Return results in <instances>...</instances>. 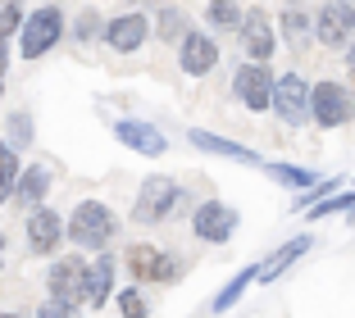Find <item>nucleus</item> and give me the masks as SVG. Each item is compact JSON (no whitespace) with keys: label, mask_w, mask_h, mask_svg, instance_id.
<instances>
[{"label":"nucleus","mask_w":355,"mask_h":318,"mask_svg":"<svg viewBox=\"0 0 355 318\" xmlns=\"http://www.w3.org/2000/svg\"><path fill=\"white\" fill-rule=\"evenodd\" d=\"M114 232H119V214L105 205V200H83V205L69 214V227H64V236H69L73 246L101 250V255H105V246L114 241Z\"/></svg>","instance_id":"f257e3e1"},{"label":"nucleus","mask_w":355,"mask_h":318,"mask_svg":"<svg viewBox=\"0 0 355 318\" xmlns=\"http://www.w3.org/2000/svg\"><path fill=\"white\" fill-rule=\"evenodd\" d=\"M182 205V186L173 182V177H146L141 182V191H137V200H132V218L141 227H155V223H164L173 209Z\"/></svg>","instance_id":"f03ea898"},{"label":"nucleus","mask_w":355,"mask_h":318,"mask_svg":"<svg viewBox=\"0 0 355 318\" xmlns=\"http://www.w3.org/2000/svg\"><path fill=\"white\" fill-rule=\"evenodd\" d=\"M60 37H64V10H60V5H42V10H32L28 19H23L19 46H23L28 60H42Z\"/></svg>","instance_id":"7ed1b4c3"},{"label":"nucleus","mask_w":355,"mask_h":318,"mask_svg":"<svg viewBox=\"0 0 355 318\" xmlns=\"http://www.w3.org/2000/svg\"><path fill=\"white\" fill-rule=\"evenodd\" d=\"M123 268L137 277V282H178V277H182V259L164 255V250L146 246V241H137V246H128V255H123Z\"/></svg>","instance_id":"20e7f679"},{"label":"nucleus","mask_w":355,"mask_h":318,"mask_svg":"<svg viewBox=\"0 0 355 318\" xmlns=\"http://www.w3.org/2000/svg\"><path fill=\"white\" fill-rule=\"evenodd\" d=\"M355 114V96L342 82H314L310 87V118L319 127H342Z\"/></svg>","instance_id":"39448f33"},{"label":"nucleus","mask_w":355,"mask_h":318,"mask_svg":"<svg viewBox=\"0 0 355 318\" xmlns=\"http://www.w3.org/2000/svg\"><path fill=\"white\" fill-rule=\"evenodd\" d=\"M273 114H278L287 127H301L310 118V82L301 73H282L273 78Z\"/></svg>","instance_id":"423d86ee"},{"label":"nucleus","mask_w":355,"mask_h":318,"mask_svg":"<svg viewBox=\"0 0 355 318\" xmlns=\"http://www.w3.org/2000/svg\"><path fill=\"white\" fill-rule=\"evenodd\" d=\"M232 91H237V100L246 105L251 114H260V109H273V73L264 69V64H241L237 69V78H232Z\"/></svg>","instance_id":"0eeeda50"},{"label":"nucleus","mask_w":355,"mask_h":318,"mask_svg":"<svg viewBox=\"0 0 355 318\" xmlns=\"http://www.w3.org/2000/svg\"><path fill=\"white\" fill-rule=\"evenodd\" d=\"M314 37H319L324 46L355 42V5L351 0H328L324 10L314 14Z\"/></svg>","instance_id":"6e6552de"},{"label":"nucleus","mask_w":355,"mask_h":318,"mask_svg":"<svg viewBox=\"0 0 355 318\" xmlns=\"http://www.w3.org/2000/svg\"><path fill=\"white\" fill-rule=\"evenodd\" d=\"M83 282H87V259L69 255V259H55L51 268H46V287H51V300H60V305H73L83 300Z\"/></svg>","instance_id":"1a4fd4ad"},{"label":"nucleus","mask_w":355,"mask_h":318,"mask_svg":"<svg viewBox=\"0 0 355 318\" xmlns=\"http://www.w3.org/2000/svg\"><path fill=\"white\" fill-rule=\"evenodd\" d=\"M191 232L200 236V241H228L232 232H237V209L223 205V200H205V205H196V214H191Z\"/></svg>","instance_id":"9d476101"},{"label":"nucleus","mask_w":355,"mask_h":318,"mask_svg":"<svg viewBox=\"0 0 355 318\" xmlns=\"http://www.w3.org/2000/svg\"><path fill=\"white\" fill-rule=\"evenodd\" d=\"M114 136L128 145V150L146 154V159H159V154L168 150L164 132H159L155 123H141V118H114Z\"/></svg>","instance_id":"9b49d317"},{"label":"nucleus","mask_w":355,"mask_h":318,"mask_svg":"<svg viewBox=\"0 0 355 318\" xmlns=\"http://www.w3.org/2000/svg\"><path fill=\"white\" fill-rule=\"evenodd\" d=\"M64 241V218L55 209H32L28 214V255H55Z\"/></svg>","instance_id":"f8f14e48"},{"label":"nucleus","mask_w":355,"mask_h":318,"mask_svg":"<svg viewBox=\"0 0 355 318\" xmlns=\"http://www.w3.org/2000/svg\"><path fill=\"white\" fill-rule=\"evenodd\" d=\"M241 46H246V55H251V64H264L273 51H278V42H273V28H269V14L264 10H251L241 14Z\"/></svg>","instance_id":"ddd939ff"},{"label":"nucleus","mask_w":355,"mask_h":318,"mask_svg":"<svg viewBox=\"0 0 355 318\" xmlns=\"http://www.w3.org/2000/svg\"><path fill=\"white\" fill-rule=\"evenodd\" d=\"M146 14H114V19L105 23V42H110V51H141V42H146Z\"/></svg>","instance_id":"4468645a"},{"label":"nucleus","mask_w":355,"mask_h":318,"mask_svg":"<svg viewBox=\"0 0 355 318\" xmlns=\"http://www.w3.org/2000/svg\"><path fill=\"white\" fill-rule=\"evenodd\" d=\"M178 64H182V73H191V78H205V73L219 64V46L209 42L205 32H187V42L178 46Z\"/></svg>","instance_id":"2eb2a0df"},{"label":"nucleus","mask_w":355,"mask_h":318,"mask_svg":"<svg viewBox=\"0 0 355 318\" xmlns=\"http://www.w3.org/2000/svg\"><path fill=\"white\" fill-rule=\"evenodd\" d=\"M114 273H119V264L110 255H101V259H92L87 264V282H83V300L92 309H105V300L114 296Z\"/></svg>","instance_id":"dca6fc26"},{"label":"nucleus","mask_w":355,"mask_h":318,"mask_svg":"<svg viewBox=\"0 0 355 318\" xmlns=\"http://www.w3.org/2000/svg\"><path fill=\"white\" fill-rule=\"evenodd\" d=\"M191 145H196V150H205V154H223V159L251 164V168H260V164H264V159H260L255 150H246V145L228 141V136H214V132H205V127H191Z\"/></svg>","instance_id":"f3484780"},{"label":"nucleus","mask_w":355,"mask_h":318,"mask_svg":"<svg viewBox=\"0 0 355 318\" xmlns=\"http://www.w3.org/2000/svg\"><path fill=\"white\" fill-rule=\"evenodd\" d=\"M46 186H51V168L46 164H32V168H23L19 173V186H14V200H19L23 209H42V200H46Z\"/></svg>","instance_id":"a211bd4d"},{"label":"nucleus","mask_w":355,"mask_h":318,"mask_svg":"<svg viewBox=\"0 0 355 318\" xmlns=\"http://www.w3.org/2000/svg\"><path fill=\"white\" fill-rule=\"evenodd\" d=\"M305 250H310V236H296V241H287L282 250H273V255L260 264V282H278V277L287 273V268H292L296 259L305 255Z\"/></svg>","instance_id":"6ab92c4d"},{"label":"nucleus","mask_w":355,"mask_h":318,"mask_svg":"<svg viewBox=\"0 0 355 318\" xmlns=\"http://www.w3.org/2000/svg\"><path fill=\"white\" fill-rule=\"evenodd\" d=\"M260 264H264V259H260ZM260 264H246V268H241V273H237V277H232L228 287H223V291H219V296L209 300V314H228V309H232V305H237V296H241V291L251 287V282H260Z\"/></svg>","instance_id":"aec40b11"},{"label":"nucleus","mask_w":355,"mask_h":318,"mask_svg":"<svg viewBox=\"0 0 355 318\" xmlns=\"http://www.w3.org/2000/svg\"><path fill=\"white\" fill-rule=\"evenodd\" d=\"M19 173H23V164H19V150H14L10 141H0V205H5V200H14V186H19Z\"/></svg>","instance_id":"412c9836"},{"label":"nucleus","mask_w":355,"mask_h":318,"mask_svg":"<svg viewBox=\"0 0 355 318\" xmlns=\"http://www.w3.org/2000/svg\"><path fill=\"white\" fill-rule=\"evenodd\" d=\"M260 168L273 177V182H282V186H301V191H310V186H314V173H310V168H296V164H273V159H264Z\"/></svg>","instance_id":"4be33fe9"},{"label":"nucleus","mask_w":355,"mask_h":318,"mask_svg":"<svg viewBox=\"0 0 355 318\" xmlns=\"http://www.w3.org/2000/svg\"><path fill=\"white\" fill-rule=\"evenodd\" d=\"M282 37H287V42H301L305 37V28H310V10H305L301 0H292V5H287V10H282Z\"/></svg>","instance_id":"5701e85b"},{"label":"nucleus","mask_w":355,"mask_h":318,"mask_svg":"<svg viewBox=\"0 0 355 318\" xmlns=\"http://www.w3.org/2000/svg\"><path fill=\"white\" fill-rule=\"evenodd\" d=\"M187 14H182V10H159V37H164V42H178V46H182V42H187Z\"/></svg>","instance_id":"b1692460"},{"label":"nucleus","mask_w":355,"mask_h":318,"mask_svg":"<svg viewBox=\"0 0 355 318\" xmlns=\"http://www.w3.org/2000/svg\"><path fill=\"white\" fill-rule=\"evenodd\" d=\"M205 19L214 23V28H241V5L237 0H209Z\"/></svg>","instance_id":"393cba45"},{"label":"nucleus","mask_w":355,"mask_h":318,"mask_svg":"<svg viewBox=\"0 0 355 318\" xmlns=\"http://www.w3.org/2000/svg\"><path fill=\"white\" fill-rule=\"evenodd\" d=\"M333 191H342V177H328V182H314V186H310L305 195H296V200H292V209H301V214H310V209L319 205L324 195H333Z\"/></svg>","instance_id":"a878e982"},{"label":"nucleus","mask_w":355,"mask_h":318,"mask_svg":"<svg viewBox=\"0 0 355 318\" xmlns=\"http://www.w3.org/2000/svg\"><path fill=\"white\" fill-rule=\"evenodd\" d=\"M119 314H123V318H146V314H150V305H146V296H141V287H128L123 296H119Z\"/></svg>","instance_id":"bb28decb"},{"label":"nucleus","mask_w":355,"mask_h":318,"mask_svg":"<svg viewBox=\"0 0 355 318\" xmlns=\"http://www.w3.org/2000/svg\"><path fill=\"white\" fill-rule=\"evenodd\" d=\"M73 37H78V42H92V37H105V23H101V14H96V10H83V19H78Z\"/></svg>","instance_id":"cd10ccee"},{"label":"nucleus","mask_w":355,"mask_h":318,"mask_svg":"<svg viewBox=\"0 0 355 318\" xmlns=\"http://www.w3.org/2000/svg\"><path fill=\"white\" fill-rule=\"evenodd\" d=\"M23 19H28V14H23L19 5H0V42H5L10 32H23Z\"/></svg>","instance_id":"c85d7f7f"},{"label":"nucleus","mask_w":355,"mask_h":318,"mask_svg":"<svg viewBox=\"0 0 355 318\" xmlns=\"http://www.w3.org/2000/svg\"><path fill=\"white\" fill-rule=\"evenodd\" d=\"M37 318H83L73 305H60V300H46L42 309H37Z\"/></svg>","instance_id":"c756f323"},{"label":"nucleus","mask_w":355,"mask_h":318,"mask_svg":"<svg viewBox=\"0 0 355 318\" xmlns=\"http://www.w3.org/2000/svg\"><path fill=\"white\" fill-rule=\"evenodd\" d=\"M10 123H14V145H28V141H32V123H28V114H14Z\"/></svg>","instance_id":"7c9ffc66"},{"label":"nucleus","mask_w":355,"mask_h":318,"mask_svg":"<svg viewBox=\"0 0 355 318\" xmlns=\"http://www.w3.org/2000/svg\"><path fill=\"white\" fill-rule=\"evenodd\" d=\"M5 69H10V51H5V42H0V78H5Z\"/></svg>","instance_id":"2f4dec72"},{"label":"nucleus","mask_w":355,"mask_h":318,"mask_svg":"<svg viewBox=\"0 0 355 318\" xmlns=\"http://www.w3.org/2000/svg\"><path fill=\"white\" fill-rule=\"evenodd\" d=\"M346 64H351V73H355V42H351V51H346Z\"/></svg>","instance_id":"473e14b6"},{"label":"nucleus","mask_w":355,"mask_h":318,"mask_svg":"<svg viewBox=\"0 0 355 318\" xmlns=\"http://www.w3.org/2000/svg\"><path fill=\"white\" fill-rule=\"evenodd\" d=\"M0 250H5V232H0Z\"/></svg>","instance_id":"72a5a7b5"},{"label":"nucleus","mask_w":355,"mask_h":318,"mask_svg":"<svg viewBox=\"0 0 355 318\" xmlns=\"http://www.w3.org/2000/svg\"><path fill=\"white\" fill-rule=\"evenodd\" d=\"M0 268H5V250H0Z\"/></svg>","instance_id":"f704fd0d"},{"label":"nucleus","mask_w":355,"mask_h":318,"mask_svg":"<svg viewBox=\"0 0 355 318\" xmlns=\"http://www.w3.org/2000/svg\"><path fill=\"white\" fill-rule=\"evenodd\" d=\"M346 218H351V223H355V209H351V214H346Z\"/></svg>","instance_id":"c9c22d12"},{"label":"nucleus","mask_w":355,"mask_h":318,"mask_svg":"<svg viewBox=\"0 0 355 318\" xmlns=\"http://www.w3.org/2000/svg\"><path fill=\"white\" fill-rule=\"evenodd\" d=\"M0 318H19V314H0Z\"/></svg>","instance_id":"e433bc0d"},{"label":"nucleus","mask_w":355,"mask_h":318,"mask_svg":"<svg viewBox=\"0 0 355 318\" xmlns=\"http://www.w3.org/2000/svg\"><path fill=\"white\" fill-rule=\"evenodd\" d=\"M0 5H14V0H0Z\"/></svg>","instance_id":"4c0bfd02"},{"label":"nucleus","mask_w":355,"mask_h":318,"mask_svg":"<svg viewBox=\"0 0 355 318\" xmlns=\"http://www.w3.org/2000/svg\"><path fill=\"white\" fill-rule=\"evenodd\" d=\"M0 96H5V91H0Z\"/></svg>","instance_id":"58836bf2"}]
</instances>
